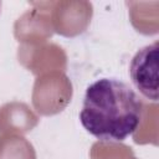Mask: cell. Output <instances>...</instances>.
I'll list each match as a JSON object with an SVG mask.
<instances>
[{
    "label": "cell",
    "instance_id": "6da1fadb",
    "mask_svg": "<svg viewBox=\"0 0 159 159\" xmlns=\"http://www.w3.org/2000/svg\"><path fill=\"white\" fill-rule=\"evenodd\" d=\"M143 116V103L134 89L118 78H99L84 93L80 120L103 142H123L132 135Z\"/></svg>",
    "mask_w": 159,
    "mask_h": 159
},
{
    "label": "cell",
    "instance_id": "7a4b0ae2",
    "mask_svg": "<svg viewBox=\"0 0 159 159\" xmlns=\"http://www.w3.org/2000/svg\"><path fill=\"white\" fill-rule=\"evenodd\" d=\"M129 73L135 88L148 99L158 101V41L140 48L132 58Z\"/></svg>",
    "mask_w": 159,
    "mask_h": 159
},
{
    "label": "cell",
    "instance_id": "3957f363",
    "mask_svg": "<svg viewBox=\"0 0 159 159\" xmlns=\"http://www.w3.org/2000/svg\"><path fill=\"white\" fill-rule=\"evenodd\" d=\"M0 11H1V2H0Z\"/></svg>",
    "mask_w": 159,
    "mask_h": 159
}]
</instances>
